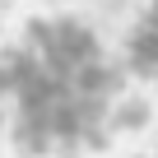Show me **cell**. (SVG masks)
Segmentation results:
<instances>
[{
    "mask_svg": "<svg viewBox=\"0 0 158 158\" xmlns=\"http://www.w3.org/2000/svg\"><path fill=\"white\" fill-rule=\"evenodd\" d=\"M130 60H135V70H144V74L158 79V0H149L144 19L130 33Z\"/></svg>",
    "mask_w": 158,
    "mask_h": 158,
    "instance_id": "cell-2",
    "label": "cell"
},
{
    "mask_svg": "<svg viewBox=\"0 0 158 158\" xmlns=\"http://www.w3.org/2000/svg\"><path fill=\"white\" fill-rule=\"evenodd\" d=\"M121 70L79 19H33L0 56L5 130L28 158H79L116 130Z\"/></svg>",
    "mask_w": 158,
    "mask_h": 158,
    "instance_id": "cell-1",
    "label": "cell"
},
{
    "mask_svg": "<svg viewBox=\"0 0 158 158\" xmlns=\"http://www.w3.org/2000/svg\"><path fill=\"white\" fill-rule=\"evenodd\" d=\"M0 116H5V102H0Z\"/></svg>",
    "mask_w": 158,
    "mask_h": 158,
    "instance_id": "cell-3",
    "label": "cell"
}]
</instances>
